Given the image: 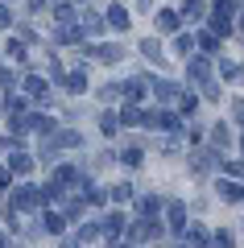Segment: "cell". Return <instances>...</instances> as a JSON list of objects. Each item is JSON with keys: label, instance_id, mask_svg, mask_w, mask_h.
I'll use <instances>...</instances> for the list:
<instances>
[{"label": "cell", "instance_id": "cell-6", "mask_svg": "<svg viewBox=\"0 0 244 248\" xmlns=\"http://www.w3.org/2000/svg\"><path fill=\"white\" fill-rule=\"evenodd\" d=\"M211 141L224 149V145H228V124H211Z\"/></svg>", "mask_w": 244, "mask_h": 248}, {"label": "cell", "instance_id": "cell-5", "mask_svg": "<svg viewBox=\"0 0 244 248\" xmlns=\"http://www.w3.org/2000/svg\"><path fill=\"white\" fill-rule=\"evenodd\" d=\"M182 219H186V207L174 203V207H170V223H174V232H182Z\"/></svg>", "mask_w": 244, "mask_h": 248}, {"label": "cell", "instance_id": "cell-8", "mask_svg": "<svg viewBox=\"0 0 244 248\" xmlns=\"http://www.w3.org/2000/svg\"><path fill=\"white\" fill-rule=\"evenodd\" d=\"M207 13V0H186V17H203Z\"/></svg>", "mask_w": 244, "mask_h": 248}, {"label": "cell", "instance_id": "cell-10", "mask_svg": "<svg viewBox=\"0 0 244 248\" xmlns=\"http://www.w3.org/2000/svg\"><path fill=\"white\" fill-rule=\"evenodd\" d=\"M120 161H124L129 170H137V166H141V149H124V157H120Z\"/></svg>", "mask_w": 244, "mask_h": 248}, {"label": "cell", "instance_id": "cell-7", "mask_svg": "<svg viewBox=\"0 0 244 248\" xmlns=\"http://www.w3.org/2000/svg\"><path fill=\"white\" fill-rule=\"evenodd\" d=\"M83 87H87V79H83V71L66 75V91H83Z\"/></svg>", "mask_w": 244, "mask_h": 248}, {"label": "cell", "instance_id": "cell-2", "mask_svg": "<svg viewBox=\"0 0 244 248\" xmlns=\"http://www.w3.org/2000/svg\"><path fill=\"white\" fill-rule=\"evenodd\" d=\"M178 25H182V17H178L174 9H166V13H157V29H162V33H178Z\"/></svg>", "mask_w": 244, "mask_h": 248}, {"label": "cell", "instance_id": "cell-14", "mask_svg": "<svg viewBox=\"0 0 244 248\" xmlns=\"http://www.w3.org/2000/svg\"><path fill=\"white\" fill-rule=\"evenodd\" d=\"M70 17H75V9H70V4H58V21H62V25H66Z\"/></svg>", "mask_w": 244, "mask_h": 248}, {"label": "cell", "instance_id": "cell-4", "mask_svg": "<svg viewBox=\"0 0 244 248\" xmlns=\"http://www.w3.org/2000/svg\"><path fill=\"white\" fill-rule=\"evenodd\" d=\"M141 54H145V58H153V62H157V58H162V46H157L153 37H145V42H141Z\"/></svg>", "mask_w": 244, "mask_h": 248}, {"label": "cell", "instance_id": "cell-1", "mask_svg": "<svg viewBox=\"0 0 244 248\" xmlns=\"http://www.w3.org/2000/svg\"><path fill=\"white\" fill-rule=\"evenodd\" d=\"M104 25H112L116 33H120V29H129V13H124L120 4H108V17H104Z\"/></svg>", "mask_w": 244, "mask_h": 248}, {"label": "cell", "instance_id": "cell-13", "mask_svg": "<svg viewBox=\"0 0 244 248\" xmlns=\"http://www.w3.org/2000/svg\"><path fill=\"white\" fill-rule=\"evenodd\" d=\"M112 199H116V203H124V199H132V190H129V186H116V190H112Z\"/></svg>", "mask_w": 244, "mask_h": 248}, {"label": "cell", "instance_id": "cell-3", "mask_svg": "<svg viewBox=\"0 0 244 248\" xmlns=\"http://www.w3.org/2000/svg\"><path fill=\"white\" fill-rule=\"evenodd\" d=\"M99 133H104V137H116V133H120V120H116L112 112H104V116H99Z\"/></svg>", "mask_w": 244, "mask_h": 248}, {"label": "cell", "instance_id": "cell-16", "mask_svg": "<svg viewBox=\"0 0 244 248\" xmlns=\"http://www.w3.org/2000/svg\"><path fill=\"white\" fill-rule=\"evenodd\" d=\"M228 174H240L244 178V161H228Z\"/></svg>", "mask_w": 244, "mask_h": 248}, {"label": "cell", "instance_id": "cell-20", "mask_svg": "<svg viewBox=\"0 0 244 248\" xmlns=\"http://www.w3.org/2000/svg\"><path fill=\"white\" fill-rule=\"evenodd\" d=\"M137 4H141V9H149V0H137Z\"/></svg>", "mask_w": 244, "mask_h": 248}, {"label": "cell", "instance_id": "cell-9", "mask_svg": "<svg viewBox=\"0 0 244 248\" xmlns=\"http://www.w3.org/2000/svg\"><path fill=\"white\" fill-rule=\"evenodd\" d=\"M29 166H33V157H25V153L13 157V170H17V174H29Z\"/></svg>", "mask_w": 244, "mask_h": 248}, {"label": "cell", "instance_id": "cell-19", "mask_svg": "<svg viewBox=\"0 0 244 248\" xmlns=\"http://www.w3.org/2000/svg\"><path fill=\"white\" fill-rule=\"evenodd\" d=\"M42 4H50V0H33V9H42Z\"/></svg>", "mask_w": 244, "mask_h": 248}, {"label": "cell", "instance_id": "cell-17", "mask_svg": "<svg viewBox=\"0 0 244 248\" xmlns=\"http://www.w3.org/2000/svg\"><path fill=\"white\" fill-rule=\"evenodd\" d=\"M232 112H236V116L244 120V99H236V104H232Z\"/></svg>", "mask_w": 244, "mask_h": 248}, {"label": "cell", "instance_id": "cell-15", "mask_svg": "<svg viewBox=\"0 0 244 248\" xmlns=\"http://www.w3.org/2000/svg\"><path fill=\"white\" fill-rule=\"evenodd\" d=\"M116 95H120V87H108V83L99 87V99H116Z\"/></svg>", "mask_w": 244, "mask_h": 248}, {"label": "cell", "instance_id": "cell-12", "mask_svg": "<svg viewBox=\"0 0 244 248\" xmlns=\"http://www.w3.org/2000/svg\"><path fill=\"white\" fill-rule=\"evenodd\" d=\"M9 21H13V13H9V4L0 0V29H9Z\"/></svg>", "mask_w": 244, "mask_h": 248}, {"label": "cell", "instance_id": "cell-11", "mask_svg": "<svg viewBox=\"0 0 244 248\" xmlns=\"http://www.w3.org/2000/svg\"><path fill=\"white\" fill-rule=\"evenodd\" d=\"M199 46H203V50H219V33H203Z\"/></svg>", "mask_w": 244, "mask_h": 248}, {"label": "cell", "instance_id": "cell-18", "mask_svg": "<svg viewBox=\"0 0 244 248\" xmlns=\"http://www.w3.org/2000/svg\"><path fill=\"white\" fill-rule=\"evenodd\" d=\"M4 186H9V170H0V190H4Z\"/></svg>", "mask_w": 244, "mask_h": 248}]
</instances>
